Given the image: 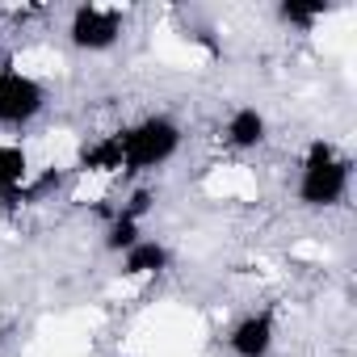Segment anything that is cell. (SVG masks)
<instances>
[{
	"instance_id": "8",
	"label": "cell",
	"mask_w": 357,
	"mask_h": 357,
	"mask_svg": "<svg viewBox=\"0 0 357 357\" xmlns=\"http://www.w3.org/2000/svg\"><path fill=\"white\" fill-rule=\"evenodd\" d=\"M168 269V248L155 244V240H135L126 252H122V278L130 286H143L147 278L164 273Z\"/></svg>"
},
{
	"instance_id": "14",
	"label": "cell",
	"mask_w": 357,
	"mask_h": 357,
	"mask_svg": "<svg viewBox=\"0 0 357 357\" xmlns=\"http://www.w3.org/2000/svg\"><path fill=\"white\" fill-rule=\"evenodd\" d=\"M109 190V176H97V172H80V185H76V202H101Z\"/></svg>"
},
{
	"instance_id": "6",
	"label": "cell",
	"mask_w": 357,
	"mask_h": 357,
	"mask_svg": "<svg viewBox=\"0 0 357 357\" xmlns=\"http://www.w3.org/2000/svg\"><path fill=\"white\" fill-rule=\"evenodd\" d=\"M202 194L215 202H252L257 198V172L248 164H215L202 181Z\"/></svg>"
},
{
	"instance_id": "7",
	"label": "cell",
	"mask_w": 357,
	"mask_h": 357,
	"mask_svg": "<svg viewBox=\"0 0 357 357\" xmlns=\"http://www.w3.org/2000/svg\"><path fill=\"white\" fill-rule=\"evenodd\" d=\"M265 135H269V122H265V114H261L257 105H240V109H231L227 122H223V139H227V147H236V151L261 147Z\"/></svg>"
},
{
	"instance_id": "13",
	"label": "cell",
	"mask_w": 357,
	"mask_h": 357,
	"mask_svg": "<svg viewBox=\"0 0 357 357\" xmlns=\"http://www.w3.org/2000/svg\"><path fill=\"white\" fill-rule=\"evenodd\" d=\"M328 5H286L282 9V17L286 22H294V26H315V22H328Z\"/></svg>"
},
{
	"instance_id": "9",
	"label": "cell",
	"mask_w": 357,
	"mask_h": 357,
	"mask_svg": "<svg viewBox=\"0 0 357 357\" xmlns=\"http://www.w3.org/2000/svg\"><path fill=\"white\" fill-rule=\"evenodd\" d=\"M155 51H160V59H168L172 68H206V63H211V51L198 47L194 34H160Z\"/></svg>"
},
{
	"instance_id": "11",
	"label": "cell",
	"mask_w": 357,
	"mask_h": 357,
	"mask_svg": "<svg viewBox=\"0 0 357 357\" xmlns=\"http://www.w3.org/2000/svg\"><path fill=\"white\" fill-rule=\"evenodd\" d=\"M9 68H17V72H26L30 80H43V84H47V76L63 72V59H59L51 47H30V51H22Z\"/></svg>"
},
{
	"instance_id": "4",
	"label": "cell",
	"mask_w": 357,
	"mask_h": 357,
	"mask_svg": "<svg viewBox=\"0 0 357 357\" xmlns=\"http://www.w3.org/2000/svg\"><path fill=\"white\" fill-rule=\"evenodd\" d=\"M47 109V84L17 68H0V126H30Z\"/></svg>"
},
{
	"instance_id": "10",
	"label": "cell",
	"mask_w": 357,
	"mask_h": 357,
	"mask_svg": "<svg viewBox=\"0 0 357 357\" xmlns=\"http://www.w3.org/2000/svg\"><path fill=\"white\" fill-rule=\"evenodd\" d=\"M30 181V151L22 143H0V198Z\"/></svg>"
},
{
	"instance_id": "1",
	"label": "cell",
	"mask_w": 357,
	"mask_h": 357,
	"mask_svg": "<svg viewBox=\"0 0 357 357\" xmlns=\"http://www.w3.org/2000/svg\"><path fill=\"white\" fill-rule=\"evenodd\" d=\"M118 139V160H122V172H155L164 168L176 151H181V126L164 114H151L135 126H126Z\"/></svg>"
},
{
	"instance_id": "3",
	"label": "cell",
	"mask_w": 357,
	"mask_h": 357,
	"mask_svg": "<svg viewBox=\"0 0 357 357\" xmlns=\"http://www.w3.org/2000/svg\"><path fill=\"white\" fill-rule=\"evenodd\" d=\"M68 43L84 55L114 51L122 43V9L114 5H80L68 17Z\"/></svg>"
},
{
	"instance_id": "5",
	"label": "cell",
	"mask_w": 357,
	"mask_h": 357,
	"mask_svg": "<svg viewBox=\"0 0 357 357\" xmlns=\"http://www.w3.org/2000/svg\"><path fill=\"white\" fill-rule=\"evenodd\" d=\"M278 344V324L269 311H252L244 315L231 332H227V349L231 357H269Z\"/></svg>"
},
{
	"instance_id": "2",
	"label": "cell",
	"mask_w": 357,
	"mask_h": 357,
	"mask_svg": "<svg viewBox=\"0 0 357 357\" xmlns=\"http://www.w3.org/2000/svg\"><path fill=\"white\" fill-rule=\"evenodd\" d=\"M344 194H349V160L324 139L311 143L298 168V202L311 211H328L344 202Z\"/></svg>"
},
{
	"instance_id": "12",
	"label": "cell",
	"mask_w": 357,
	"mask_h": 357,
	"mask_svg": "<svg viewBox=\"0 0 357 357\" xmlns=\"http://www.w3.org/2000/svg\"><path fill=\"white\" fill-rule=\"evenodd\" d=\"M76 160H80V143H76V135H68V130H51V135L43 139V168H76Z\"/></svg>"
}]
</instances>
